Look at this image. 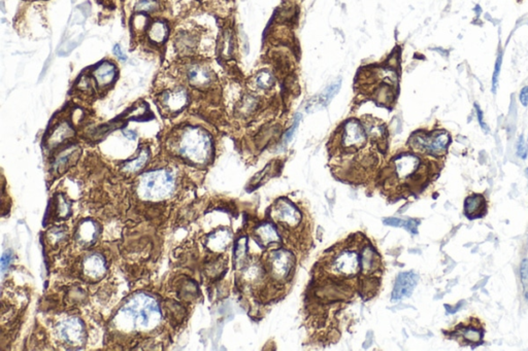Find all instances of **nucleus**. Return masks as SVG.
Masks as SVG:
<instances>
[{
	"label": "nucleus",
	"mask_w": 528,
	"mask_h": 351,
	"mask_svg": "<svg viewBox=\"0 0 528 351\" xmlns=\"http://www.w3.org/2000/svg\"><path fill=\"white\" fill-rule=\"evenodd\" d=\"M179 152L191 163L197 165L206 164L211 159L213 153L212 139L203 129L188 128L181 136Z\"/></svg>",
	"instance_id": "nucleus-1"
},
{
	"label": "nucleus",
	"mask_w": 528,
	"mask_h": 351,
	"mask_svg": "<svg viewBox=\"0 0 528 351\" xmlns=\"http://www.w3.org/2000/svg\"><path fill=\"white\" fill-rule=\"evenodd\" d=\"M175 188L173 174L160 169L142 174L137 186L138 195L146 200L158 201L170 196Z\"/></svg>",
	"instance_id": "nucleus-2"
},
{
	"label": "nucleus",
	"mask_w": 528,
	"mask_h": 351,
	"mask_svg": "<svg viewBox=\"0 0 528 351\" xmlns=\"http://www.w3.org/2000/svg\"><path fill=\"white\" fill-rule=\"evenodd\" d=\"M125 317L131 320L132 328H149L160 320V309L156 301L146 295H139L130 300L123 308Z\"/></svg>",
	"instance_id": "nucleus-3"
},
{
	"label": "nucleus",
	"mask_w": 528,
	"mask_h": 351,
	"mask_svg": "<svg viewBox=\"0 0 528 351\" xmlns=\"http://www.w3.org/2000/svg\"><path fill=\"white\" fill-rule=\"evenodd\" d=\"M451 137L446 131H435L430 134H414L410 139L411 146L418 152L431 156H442L447 152Z\"/></svg>",
	"instance_id": "nucleus-4"
},
{
	"label": "nucleus",
	"mask_w": 528,
	"mask_h": 351,
	"mask_svg": "<svg viewBox=\"0 0 528 351\" xmlns=\"http://www.w3.org/2000/svg\"><path fill=\"white\" fill-rule=\"evenodd\" d=\"M271 215L275 221L286 225V227H296L301 221V213L286 199H280L275 203Z\"/></svg>",
	"instance_id": "nucleus-5"
},
{
	"label": "nucleus",
	"mask_w": 528,
	"mask_h": 351,
	"mask_svg": "<svg viewBox=\"0 0 528 351\" xmlns=\"http://www.w3.org/2000/svg\"><path fill=\"white\" fill-rule=\"evenodd\" d=\"M293 263L292 255L282 249L273 252L268 260L270 272L275 279L286 278L293 268Z\"/></svg>",
	"instance_id": "nucleus-6"
},
{
	"label": "nucleus",
	"mask_w": 528,
	"mask_h": 351,
	"mask_svg": "<svg viewBox=\"0 0 528 351\" xmlns=\"http://www.w3.org/2000/svg\"><path fill=\"white\" fill-rule=\"evenodd\" d=\"M366 141L365 131L356 121H349L343 129L342 143L345 148H357Z\"/></svg>",
	"instance_id": "nucleus-7"
},
{
	"label": "nucleus",
	"mask_w": 528,
	"mask_h": 351,
	"mask_svg": "<svg viewBox=\"0 0 528 351\" xmlns=\"http://www.w3.org/2000/svg\"><path fill=\"white\" fill-rule=\"evenodd\" d=\"M62 338L71 345H80L85 339L84 323L75 317L66 319L60 327Z\"/></svg>",
	"instance_id": "nucleus-8"
},
{
	"label": "nucleus",
	"mask_w": 528,
	"mask_h": 351,
	"mask_svg": "<svg viewBox=\"0 0 528 351\" xmlns=\"http://www.w3.org/2000/svg\"><path fill=\"white\" fill-rule=\"evenodd\" d=\"M331 269L334 273L344 276L354 275L359 270L358 256L353 252H344L334 258Z\"/></svg>",
	"instance_id": "nucleus-9"
},
{
	"label": "nucleus",
	"mask_w": 528,
	"mask_h": 351,
	"mask_svg": "<svg viewBox=\"0 0 528 351\" xmlns=\"http://www.w3.org/2000/svg\"><path fill=\"white\" fill-rule=\"evenodd\" d=\"M418 282V276L413 272L400 273L395 281L392 291V301H399L412 295Z\"/></svg>",
	"instance_id": "nucleus-10"
},
{
	"label": "nucleus",
	"mask_w": 528,
	"mask_h": 351,
	"mask_svg": "<svg viewBox=\"0 0 528 351\" xmlns=\"http://www.w3.org/2000/svg\"><path fill=\"white\" fill-rule=\"evenodd\" d=\"M160 102L167 110L177 112L182 110L188 103V95L183 89L167 91L159 96Z\"/></svg>",
	"instance_id": "nucleus-11"
},
{
	"label": "nucleus",
	"mask_w": 528,
	"mask_h": 351,
	"mask_svg": "<svg viewBox=\"0 0 528 351\" xmlns=\"http://www.w3.org/2000/svg\"><path fill=\"white\" fill-rule=\"evenodd\" d=\"M81 155V148L77 145H72L64 149L59 154L54 163V170L57 174H63L68 168L77 163Z\"/></svg>",
	"instance_id": "nucleus-12"
},
{
	"label": "nucleus",
	"mask_w": 528,
	"mask_h": 351,
	"mask_svg": "<svg viewBox=\"0 0 528 351\" xmlns=\"http://www.w3.org/2000/svg\"><path fill=\"white\" fill-rule=\"evenodd\" d=\"M83 270L90 279L102 278L107 271L106 262L99 255H90L84 261Z\"/></svg>",
	"instance_id": "nucleus-13"
},
{
	"label": "nucleus",
	"mask_w": 528,
	"mask_h": 351,
	"mask_svg": "<svg viewBox=\"0 0 528 351\" xmlns=\"http://www.w3.org/2000/svg\"><path fill=\"white\" fill-rule=\"evenodd\" d=\"M486 200L480 194H473L465 199L464 213L468 218H476L485 214Z\"/></svg>",
	"instance_id": "nucleus-14"
},
{
	"label": "nucleus",
	"mask_w": 528,
	"mask_h": 351,
	"mask_svg": "<svg viewBox=\"0 0 528 351\" xmlns=\"http://www.w3.org/2000/svg\"><path fill=\"white\" fill-rule=\"evenodd\" d=\"M117 67L111 62H103L93 70V77L99 87H108L115 80Z\"/></svg>",
	"instance_id": "nucleus-15"
},
{
	"label": "nucleus",
	"mask_w": 528,
	"mask_h": 351,
	"mask_svg": "<svg viewBox=\"0 0 528 351\" xmlns=\"http://www.w3.org/2000/svg\"><path fill=\"white\" fill-rule=\"evenodd\" d=\"M189 83L196 88H206L212 82L211 71L201 65H192L187 72Z\"/></svg>",
	"instance_id": "nucleus-16"
},
{
	"label": "nucleus",
	"mask_w": 528,
	"mask_h": 351,
	"mask_svg": "<svg viewBox=\"0 0 528 351\" xmlns=\"http://www.w3.org/2000/svg\"><path fill=\"white\" fill-rule=\"evenodd\" d=\"M99 229H98V225L89 220V221H85L84 223H82L80 225V228L78 230V233H77V239L80 243L86 245V244H92L96 241V238L98 236V232Z\"/></svg>",
	"instance_id": "nucleus-17"
},
{
	"label": "nucleus",
	"mask_w": 528,
	"mask_h": 351,
	"mask_svg": "<svg viewBox=\"0 0 528 351\" xmlns=\"http://www.w3.org/2000/svg\"><path fill=\"white\" fill-rule=\"evenodd\" d=\"M230 239H231V234L229 231H226V230L218 231L210 236V238L208 240V246L211 249L216 250V252H219V250H223L226 248V246L229 244Z\"/></svg>",
	"instance_id": "nucleus-18"
},
{
	"label": "nucleus",
	"mask_w": 528,
	"mask_h": 351,
	"mask_svg": "<svg viewBox=\"0 0 528 351\" xmlns=\"http://www.w3.org/2000/svg\"><path fill=\"white\" fill-rule=\"evenodd\" d=\"M256 234L263 245H269L271 243L279 241V235L273 228V225L270 223L261 224L256 230Z\"/></svg>",
	"instance_id": "nucleus-19"
},
{
	"label": "nucleus",
	"mask_w": 528,
	"mask_h": 351,
	"mask_svg": "<svg viewBox=\"0 0 528 351\" xmlns=\"http://www.w3.org/2000/svg\"><path fill=\"white\" fill-rule=\"evenodd\" d=\"M149 159H150V152H149V149L143 148V149L140 150L139 155H138L135 159H133V160L127 162L126 164L124 165L123 170H124L125 172H128V173H134V172H137V171L141 170V169L146 166V164L148 163Z\"/></svg>",
	"instance_id": "nucleus-20"
},
{
	"label": "nucleus",
	"mask_w": 528,
	"mask_h": 351,
	"mask_svg": "<svg viewBox=\"0 0 528 351\" xmlns=\"http://www.w3.org/2000/svg\"><path fill=\"white\" fill-rule=\"evenodd\" d=\"M167 34H168V29H167L166 24L163 22H160V21L155 22L149 30L150 39L156 43L163 42L166 39Z\"/></svg>",
	"instance_id": "nucleus-21"
},
{
	"label": "nucleus",
	"mask_w": 528,
	"mask_h": 351,
	"mask_svg": "<svg viewBox=\"0 0 528 351\" xmlns=\"http://www.w3.org/2000/svg\"><path fill=\"white\" fill-rule=\"evenodd\" d=\"M71 135H72V129L70 128V126L67 123H63L55 130V132L53 133L51 138H50V143L53 145H57V144L61 143L65 138H67Z\"/></svg>",
	"instance_id": "nucleus-22"
},
{
	"label": "nucleus",
	"mask_w": 528,
	"mask_h": 351,
	"mask_svg": "<svg viewBox=\"0 0 528 351\" xmlns=\"http://www.w3.org/2000/svg\"><path fill=\"white\" fill-rule=\"evenodd\" d=\"M385 224L393 225V227H402L407 229L408 231L412 232L413 234L417 233V224L414 220H405V219H399V218H385L384 220Z\"/></svg>",
	"instance_id": "nucleus-23"
},
{
	"label": "nucleus",
	"mask_w": 528,
	"mask_h": 351,
	"mask_svg": "<svg viewBox=\"0 0 528 351\" xmlns=\"http://www.w3.org/2000/svg\"><path fill=\"white\" fill-rule=\"evenodd\" d=\"M461 335L464 340L468 341L469 343H480L483 339V332L476 328L467 327L462 329Z\"/></svg>",
	"instance_id": "nucleus-24"
},
{
	"label": "nucleus",
	"mask_w": 528,
	"mask_h": 351,
	"mask_svg": "<svg viewBox=\"0 0 528 351\" xmlns=\"http://www.w3.org/2000/svg\"><path fill=\"white\" fill-rule=\"evenodd\" d=\"M361 267L364 271H370L375 268V254L372 249L365 248L361 258Z\"/></svg>",
	"instance_id": "nucleus-25"
},
{
	"label": "nucleus",
	"mask_w": 528,
	"mask_h": 351,
	"mask_svg": "<svg viewBox=\"0 0 528 351\" xmlns=\"http://www.w3.org/2000/svg\"><path fill=\"white\" fill-rule=\"evenodd\" d=\"M274 79L267 70H262L256 79V85L260 89H269L273 86Z\"/></svg>",
	"instance_id": "nucleus-26"
},
{
	"label": "nucleus",
	"mask_w": 528,
	"mask_h": 351,
	"mask_svg": "<svg viewBox=\"0 0 528 351\" xmlns=\"http://www.w3.org/2000/svg\"><path fill=\"white\" fill-rule=\"evenodd\" d=\"M340 86H341V82L339 81L338 83H333L330 87L327 88V90H325L324 93H322V95L320 96V101L321 103H323V105H326L327 104V102L329 101V100L334 96V94L339 91L340 89Z\"/></svg>",
	"instance_id": "nucleus-27"
},
{
	"label": "nucleus",
	"mask_w": 528,
	"mask_h": 351,
	"mask_svg": "<svg viewBox=\"0 0 528 351\" xmlns=\"http://www.w3.org/2000/svg\"><path fill=\"white\" fill-rule=\"evenodd\" d=\"M501 63H502V54L498 53L496 61H495V65H494L493 75H492V93L493 94H495V92H496L498 78H499V73H500V69H501Z\"/></svg>",
	"instance_id": "nucleus-28"
},
{
	"label": "nucleus",
	"mask_w": 528,
	"mask_h": 351,
	"mask_svg": "<svg viewBox=\"0 0 528 351\" xmlns=\"http://www.w3.org/2000/svg\"><path fill=\"white\" fill-rule=\"evenodd\" d=\"M366 132H368L369 135L372 136L376 140H383L384 139L385 130H384V127L382 126V125L369 124L368 129L366 128Z\"/></svg>",
	"instance_id": "nucleus-29"
},
{
	"label": "nucleus",
	"mask_w": 528,
	"mask_h": 351,
	"mask_svg": "<svg viewBox=\"0 0 528 351\" xmlns=\"http://www.w3.org/2000/svg\"><path fill=\"white\" fill-rule=\"evenodd\" d=\"M520 276H521V283L523 285L524 295L526 298H528V261L527 260H524L521 264Z\"/></svg>",
	"instance_id": "nucleus-30"
},
{
	"label": "nucleus",
	"mask_w": 528,
	"mask_h": 351,
	"mask_svg": "<svg viewBox=\"0 0 528 351\" xmlns=\"http://www.w3.org/2000/svg\"><path fill=\"white\" fill-rule=\"evenodd\" d=\"M246 252H247V241L245 238H241L237 241L235 253H234L236 264L239 265L244 261L245 257H246Z\"/></svg>",
	"instance_id": "nucleus-31"
},
{
	"label": "nucleus",
	"mask_w": 528,
	"mask_h": 351,
	"mask_svg": "<svg viewBox=\"0 0 528 351\" xmlns=\"http://www.w3.org/2000/svg\"><path fill=\"white\" fill-rule=\"evenodd\" d=\"M57 215L61 218H66L70 213V204L64 198H60L57 202Z\"/></svg>",
	"instance_id": "nucleus-32"
},
{
	"label": "nucleus",
	"mask_w": 528,
	"mask_h": 351,
	"mask_svg": "<svg viewBox=\"0 0 528 351\" xmlns=\"http://www.w3.org/2000/svg\"><path fill=\"white\" fill-rule=\"evenodd\" d=\"M135 9L137 12H152L157 9V4L154 0H139Z\"/></svg>",
	"instance_id": "nucleus-33"
},
{
	"label": "nucleus",
	"mask_w": 528,
	"mask_h": 351,
	"mask_svg": "<svg viewBox=\"0 0 528 351\" xmlns=\"http://www.w3.org/2000/svg\"><path fill=\"white\" fill-rule=\"evenodd\" d=\"M517 155L522 160H525L528 155V144L523 135H521L518 139L517 143Z\"/></svg>",
	"instance_id": "nucleus-34"
},
{
	"label": "nucleus",
	"mask_w": 528,
	"mask_h": 351,
	"mask_svg": "<svg viewBox=\"0 0 528 351\" xmlns=\"http://www.w3.org/2000/svg\"><path fill=\"white\" fill-rule=\"evenodd\" d=\"M474 108H475L476 115H477V122H479V124H480V126H481L482 130H483L485 133H489V127L487 126V124H486L485 121H484V114H483L482 109L480 108V106L477 105L476 103H474Z\"/></svg>",
	"instance_id": "nucleus-35"
},
{
	"label": "nucleus",
	"mask_w": 528,
	"mask_h": 351,
	"mask_svg": "<svg viewBox=\"0 0 528 351\" xmlns=\"http://www.w3.org/2000/svg\"><path fill=\"white\" fill-rule=\"evenodd\" d=\"M519 100L523 106L528 105V86H525L521 89L519 94Z\"/></svg>",
	"instance_id": "nucleus-36"
},
{
	"label": "nucleus",
	"mask_w": 528,
	"mask_h": 351,
	"mask_svg": "<svg viewBox=\"0 0 528 351\" xmlns=\"http://www.w3.org/2000/svg\"><path fill=\"white\" fill-rule=\"evenodd\" d=\"M114 54H115V55H116L120 60H122V61H125V60H126V55L124 54V52L122 51V48H121V46H120L119 44H116V45H115V47H114Z\"/></svg>",
	"instance_id": "nucleus-37"
},
{
	"label": "nucleus",
	"mask_w": 528,
	"mask_h": 351,
	"mask_svg": "<svg viewBox=\"0 0 528 351\" xmlns=\"http://www.w3.org/2000/svg\"><path fill=\"white\" fill-rule=\"evenodd\" d=\"M299 120H300V118H299V116H296V118H295V122H294V126H293V127H292V128H291V129H290V130H289V131H288L287 133H286V135H285V139H286L287 141H288V140H289V139H290V138L292 137V135H293L294 131H295V130H296V128L298 127V124H299Z\"/></svg>",
	"instance_id": "nucleus-38"
},
{
	"label": "nucleus",
	"mask_w": 528,
	"mask_h": 351,
	"mask_svg": "<svg viewBox=\"0 0 528 351\" xmlns=\"http://www.w3.org/2000/svg\"><path fill=\"white\" fill-rule=\"evenodd\" d=\"M10 262H11V256L9 254H5L3 256V258H2V270H3V273L6 272L7 268L10 265Z\"/></svg>",
	"instance_id": "nucleus-39"
},
{
	"label": "nucleus",
	"mask_w": 528,
	"mask_h": 351,
	"mask_svg": "<svg viewBox=\"0 0 528 351\" xmlns=\"http://www.w3.org/2000/svg\"><path fill=\"white\" fill-rule=\"evenodd\" d=\"M124 134H125V136H127L129 139H134L136 137L135 133L132 132V131H127V132H125Z\"/></svg>",
	"instance_id": "nucleus-40"
},
{
	"label": "nucleus",
	"mask_w": 528,
	"mask_h": 351,
	"mask_svg": "<svg viewBox=\"0 0 528 351\" xmlns=\"http://www.w3.org/2000/svg\"><path fill=\"white\" fill-rule=\"evenodd\" d=\"M527 172H528V170H527Z\"/></svg>",
	"instance_id": "nucleus-41"
}]
</instances>
